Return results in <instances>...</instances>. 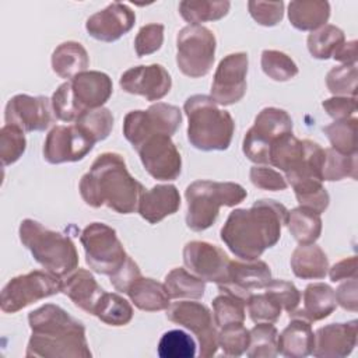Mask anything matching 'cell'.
<instances>
[{
	"mask_svg": "<svg viewBox=\"0 0 358 358\" xmlns=\"http://www.w3.org/2000/svg\"><path fill=\"white\" fill-rule=\"evenodd\" d=\"M287 217L288 210L284 204L262 199L255 201L250 208L231 211L220 235L236 257L255 260L280 241Z\"/></svg>",
	"mask_w": 358,
	"mask_h": 358,
	"instance_id": "cell-1",
	"label": "cell"
},
{
	"mask_svg": "<svg viewBox=\"0 0 358 358\" xmlns=\"http://www.w3.org/2000/svg\"><path fill=\"white\" fill-rule=\"evenodd\" d=\"M31 337L25 357L34 358H91L85 326L63 308L46 303L28 315Z\"/></svg>",
	"mask_w": 358,
	"mask_h": 358,
	"instance_id": "cell-2",
	"label": "cell"
},
{
	"mask_svg": "<svg viewBox=\"0 0 358 358\" xmlns=\"http://www.w3.org/2000/svg\"><path fill=\"white\" fill-rule=\"evenodd\" d=\"M78 190L90 207L106 206L119 214H131L145 189L130 175L120 154L103 152L83 175Z\"/></svg>",
	"mask_w": 358,
	"mask_h": 358,
	"instance_id": "cell-3",
	"label": "cell"
},
{
	"mask_svg": "<svg viewBox=\"0 0 358 358\" xmlns=\"http://www.w3.org/2000/svg\"><path fill=\"white\" fill-rule=\"evenodd\" d=\"M187 140L200 151H224L229 147L235 122L228 110L220 109L208 95H192L185 101Z\"/></svg>",
	"mask_w": 358,
	"mask_h": 358,
	"instance_id": "cell-4",
	"label": "cell"
},
{
	"mask_svg": "<svg viewBox=\"0 0 358 358\" xmlns=\"http://www.w3.org/2000/svg\"><path fill=\"white\" fill-rule=\"evenodd\" d=\"M21 243L32 257L50 274L63 278L78 266V253L70 236L25 218L18 228Z\"/></svg>",
	"mask_w": 358,
	"mask_h": 358,
	"instance_id": "cell-5",
	"label": "cell"
},
{
	"mask_svg": "<svg viewBox=\"0 0 358 358\" xmlns=\"http://www.w3.org/2000/svg\"><path fill=\"white\" fill-rule=\"evenodd\" d=\"M246 196L243 186L235 182L194 180L185 192L187 228L194 232L210 228L218 217L220 207H234L242 203Z\"/></svg>",
	"mask_w": 358,
	"mask_h": 358,
	"instance_id": "cell-6",
	"label": "cell"
},
{
	"mask_svg": "<svg viewBox=\"0 0 358 358\" xmlns=\"http://www.w3.org/2000/svg\"><path fill=\"white\" fill-rule=\"evenodd\" d=\"M85 262L98 274L112 277L126 263L129 255L116 231L103 222H91L80 235Z\"/></svg>",
	"mask_w": 358,
	"mask_h": 358,
	"instance_id": "cell-7",
	"label": "cell"
},
{
	"mask_svg": "<svg viewBox=\"0 0 358 358\" xmlns=\"http://www.w3.org/2000/svg\"><path fill=\"white\" fill-rule=\"evenodd\" d=\"M217 41L208 28L203 25H187L176 36V64L179 70L190 77H204L211 71L215 59Z\"/></svg>",
	"mask_w": 358,
	"mask_h": 358,
	"instance_id": "cell-8",
	"label": "cell"
},
{
	"mask_svg": "<svg viewBox=\"0 0 358 358\" xmlns=\"http://www.w3.org/2000/svg\"><path fill=\"white\" fill-rule=\"evenodd\" d=\"M182 123L178 106L157 102L147 110H130L123 120L124 138L136 150L144 140L154 134L173 136Z\"/></svg>",
	"mask_w": 358,
	"mask_h": 358,
	"instance_id": "cell-9",
	"label": "cell"
},
{
	"mask_svg": "<svg viewBox=\"0 0 358 358\" xmlns=\"http://www.w3.org/2000/svg\"><path fill=\"white\" fill-rule=\"evenodd\" d=\"M289 131H292V119L284 109L264 108L243 137V154L255 164L267 165L273 141Z\"/></svg>",
	"mask_w": 358,
	"mask_h": 358,
	"instance_id": "cell-10",
	"label": "cell"
},
{
	"mask_svg": "<svg viewBox=\"0 0 358 358\" xmlns=\"http://www.w3.org/2000/svg\"><path fill=\"white\" fill-rule=\"evenodd\" d=\"M60 292V278L49 271L34 270L11 278L0 295L4 313H15L25 306Z\"/></svg>",
	"mask_w": 358,
	"mask_h": 358,
	"instance_id": "cell-11",
	"label": "cell"
},
{
	"mask_svg": "<svg viewBox=\"0 0 358 358\" xmlns=\"http://www.w3.org/2000/svg\"><path fill=\"white\" fill-rule=\"evenodd\" d=\"M168 320L190 330L199 340L200 357L208 358L217 354L218 331L210 309L200 302H173L166 309Z\"/></svg>",
	"mask_w": 358,
	"mask_h": 358,
	"instance_id": "cell-12",
	"label": "cell"
},
{
	"mask_svg": "<svg viewBox=\"0 0 358 358\" xmlns=\"http://www.w3.org/2000/svg\"><path fill=\"white\" fill-rule=\"evenodd\" d=\"M136 151L144 169L157 180H175L182 172V157L171 136L154 134Z\"/></svg>",
	"mask_w": 358,
	"mask_h": 358,
	"instance_id": "cell-13",
	"label": "cell"
},
{
	"mask_svg": "<svg viewBox=\"0 0 358 358\" xmlns=\"http://www.w3.org/2000/svg\"><path fill=\"white\" fill-rule=\"evenodd\" d=\"M248 67L249 59L245 52L229 53L218 63L210 95L217 105L229 106L243 98Z\"/></svg>",
	"mask_w": 358,
	"mask_h": 358,
	"instance_id": "cell-14",
	"label": "cell"
},
{
	"mask_svg": "<svg viewBox=\"0 0 358 358\" xmlns=\"http://www.w3.org/2000/svg\"><path fill=\"white\" fill-rule=\"evenodd\" d=\"M183 263L186 268L203 281L221 285L228 278V255L210 242L190 241L183 248Z\"/></svg>",
	"mask_w": 358,
	"mask_h": 358,
	"instance_id": "cell-15",
	"label": "cell"
},
{
	"mask_svg": "<svg viewBox=\"0 0 358 358\" xmlns=\"http://www.w3.org/2000/svg\"><path fill=\"white\" fill-rule=\"evenodd\" d=\"M52 101L43 95L32 96L18 94L8 99L4 110L6 124L20 127L22 131H43L55 122Z\"/></svg>",
	"mask_w": 358,
	"mask_h": 358,
	"instance_id": "cell-16",
	"label": "cell"
},
{
	"mask_svg": "<svg viewBox=\"0 0 358 358\" xmlns=\"http://www.w3.org/2000/svg\"><path fill=\"white\" fill-rule=\"evenodd\" d=\"M94 144L76 124L55 126L43 143V158L53 165L81 161L94 148Z\"/></svg>",
	"mask_w": 358,
	"mask_h": 358,
	"instance_id": "cell-17",
	"label": "cell"
},
{
	"mask_svg": "<svg viewBox=\"0 0 358 358\" xmlns=\"http://www.w3.org/2000/svg\"><path fill=\"white\" fill-rule=\"evenodd\" d=\"M271 280V270L263 260H231L228 268V278L218 285L221 292L231 294L245 303L253 291L263 289Z\"/></svg>",
	"mask_w": 358,
	"mask_h": 358,
	"instance_id": "cell-18",
	"label": "cell"
},
{
	"mask_svg": "<svg viewBox=\"0 0 358 358\" xmlns=\"http://www.w3.org/2000/svg\"><path fill=\"white\" fill-rule=\"evenodd\" d=\"M119 85L127 94L141 95L147 101H159L171 91L172 78L161 64H141L126 70L120 76Z\"/></svg>",
	"mask_w": 358,
	"mask_h": 358,
	"instance_id": "cell-19",
	"label": "cell"
},
{
	"mask_svg": "<svg viewBox=\"0 0 358 358\" xmlns=\"http://www.w3.org/2000/svg\"><path fill=\"white\" fill-rule=\"evenodd\" d=\"M134 22V11L124 3L113 1L103 10L92 14L85 22V29L96 41L115 42L127 34Z\"/></svg>",
	"mask_w": 358,
	"mask_h": 358,
	"instance_id": "cell-20",
	"label": "cell"
},
{
	"mask_svg": "<svg viewBox=\"0 0 358 358\" xmlns=\"http://www.w3.org/2000/svg\"><path fill=\"white\" fill-rule=\"evenodd\" d=\"M70 88L73 103L81 116L87 110L102 108L112 95L113 84L108 74L96 70H85L71 78Z\"/></svg>",
	"mask_w": 358,
	"mask_h": 358,
	"instance_id": "cell-21",
	"label": "cell"
},
{
	"mask_svg": "<svg viewBox=\"0 0 358 358\" xmlns=\"http://www.w3.org/2000/svg\"><path fill=\"white\" fill-rule=\"evenodd\" d=\"M358 322L331 323L315 331V347L312 355L316 358H344L357 345Z\"/></svg>",
	"mask_w": 358,
	"mask_h": 358,
	"instance_id": "cell-22",
	"label": "cell"
},
{
	"mask_svg": "<svg viewBox=\"0 0 358 358\" xmlns=\"http://www.w3.org/2000/svg\"><path fill=\"white\" fill-rule=\"evenodd\" d=\"M60 292L85 313L94 315V310L105 294V289L96 282L95 277L85 268H76L66 277L60 278Z\"/></svg>",
	"mask_w": 358,
	"mask_h": 358,
	"instance_id": "cell-23",
	"label": "cell"
},
{
	"mask_svg": "<svg viewBox=\"0 0 358 358\" xmlns=\"http://www.w3.org/2000/svg\"><path fill=\"white\" fill-rule=\"evenodd\" d=\"M180 207V194L173 185H155L144 190L137 211L150 224H158L165 217L175 214Z\"/></svg>",
	"mask_w": 358,
	"mask_h": 358,
	"instance_id": "cell-24",
	"label": "cell"
},
{
	"mask_svg": "<svg viewBox=\"0 0 358 358\" xmlns=\"http://www.w3.org/2000/svg\"><path fill=\"white\" fill-rule=\"evenodd\" d=\"M337 308L334 289L324 282L309 284L303 291V306L289 313V319L299 317L309 323L329 317Z\"/></svg>",
	"mask_w": 358,
	"mask_h": 358,
	"instance_id": "cell-25",
	"label": "cell"
},
{
	"mask_svg": "<svg viewBox=\"0 0 358 358\" xmlns=\"http://www.w3.org/2000/svg\"><path fill=\"white\" fill-rule=\"evenodd\" d=\"M315 333L309 322L292 317L289 324L280 333L277 340L278 354L288 358H305L312 355Z\"/></svg>",
	"mask_w": 358,
	"mask_h": 358,
	"instance_id": "cell-26",
	"label": "cell"
},
{
	"mask_svg": "<svg viewBox=\"0 0 358 358\" xmlns=\"http://www.w3.org/2000/svg\"><path fill=\"white\" fill-rule=\"evenodd\" d=\"M289 264L295 277L302 280H320L329 271V259L323 249L315 243L295 248Z\"/></svg>",
	"mask_w": 358,
	"mask_h": 358,
	"instance_id": "cell-27",
	"label": "cell"
},
{
	"mask_svg": "<svg viewBox=\"0 0 358 358\" xmlns=\"http://www.w3.org/2000/svg\"><path fill=\"white\" fill-rule=\"evenodd\" d=\"M126 294L140 310L159 312L166 310L171 305V296L165 285L152 278L138 277Z\"/></svg>",
	"mask_w": 358,
	"mask_h": 358,
	"instance_id": "cell-28",
	"label": "cell"
},
{
	"mask_svg": "<svg viewBox=\"0 0 358 358\" xmlns=\"http://www.w3.org/2000/svg\"><path fill=\"white\" fill-rule=\"evenodd\" d=\"M52 69L62 78H73L87 70L88 53L80 42L67 41L60 43L52 53Z\"/></svg>",
	"mask_w": 358,
	"mask_h": 358,
	"instance_id": "cell-29",
	"label": "cell"
},
{
	"mask_svg": "<svg viewBox=\"0 0 358 358\" xmlns=\"http://www.w3.org/2000/svg\"><path fill=\"white\" fill-rule=\"evenodd\" d=\"M330 17L327 1H291L288 4V18L294 28L299 31H316L326 25Z\"/></svg>",
	"mask_w": 358,
	"mask_h": 358,
	"instance_id": "cell-30",
	"label": "cell"
},
{
	"mask_svg": "<svg viewBox=\"0 0 358 358\" xmlns=\"http://www.w3.org/2000/svg\"><path fill=\"white\" fill-rule=\"evenodd\" d=\"M285 225L299 245L315 243L322 234L320 214L302 206L288 211Z\"/></svg>",
	"mask_w": 358,
	"mask_h": 358,
	"instance_id": "cell-31",
	"label": "cell"
},
{
	"mask_svg": "<svg viewBox=\"0 0 358 358\" xmlns=\"http://www.w3.org/2000/svg\"><path fill=\"white\" fill-rule=\"evenodd\" d=\"M229 7V1L183 0L179 3V13L190 25H199L200 22L221 20L228 14Z\"/></svg>",
	"mask_w": 358,
	"mask_h": 358,
	"instance_id": "cell-32",
	"label": "cell"
},
{
	"mask_svg": "<svg viewBox=\"0 0 358 358\" xmlns=\"http://www.w3.org/2000/svg\"><path fill=\"white\" fill-rule=\"evenodd\" d=\"M164 285L169 296L175 299H200L206 291V281L182 267L171 270L165 275Z\"/></svg>",
	"mask_w": 358,
	"mask_h": 358,
	"instance_id": "cell-33",
	"label": "cell"
},
{
	"mask_svg": "<svg viewBox=\"0 0 358 358\" xmlns=\"http://www.w3.org/2000/svg\"><path fill=\"white\" fill-rule=\"evenodd\" d=\"M345 42L344 32L331 24H326L319 29L313 31L308 36V50L319 60H326L333 57L336 50Z\"/></svg>",
	"mask_w": 358,
	"mask_h": 358,
	"instance_id": "cell-34",
	"label": "cell"
},
{
	"mask_svg": "<svg viewBox=\"0 0 358 358\" xmlns=\"http://www.w3.org/2000/svg\"><path fill=\"white\" fill-rule=\"evenodd\" d=\"M322 180L334 182L345 178L357 179V154L345 155L336 150L324 148L320 166Z\"/></svg>",
	"mask_w": 358,
	"mask_h": 358,
	"instance_id": "cell-35",
	"label": "cell"
},
{
	"mask_svg": "<svg viewBox=\"0 0 358 358\" xmlns=\"http://www.w3.org/2000/svg\"><path fill=\"white\" fill-rule=\"evenodd\" d=\"M94 316L109 326H124L133 319V308L123 296L105 292L94 310Z\"/></svg>",
	"mask_w": 358,
	"mask_h": 358,
	"instance_id": "cell-36",
	"label": "cell"
},
{
	"mask_svg": "<svg viewBox=\"0 0 358 358\" xmlns=\"http://www.w3.org/2000/svg\"><path fill=\"white\" fill-rule=\"evenodd\" d=\"M249 334L250 340L246 350L249 358H274L278 355V331L273 323H256Z\"/></svg>",
	"mask_w": 358,
	"mask_h": 358,
	"instance_id": "cell-37",
	"label": "cell"
},
{
	"mask_svg": "<svg viewBox=\"0 0 358 358\" xmlns=\"http://www.w3.org/2000/svg\"><path fill=\"white\" fill-rule=\"evenodd\" d=\"M323 133L329 138L331 148L345 154H357V117L345 120H334L333 123L323 127Z\"/></svg>",
	"mask_w": 358,
	"mask_h": 358,
	"instance_id": "cell-38",
	"label": "cell"
},
{
	"mask_svg": "<svg viewBox=\"0 0 358 358\" xmlns=\"http://www.w3.org/2000/svg\"><path fill=\"white\" fill-rule=\"evenodd\" d=\"M74 124L80 127L94 143H98L110 134L113 129V115L109 109L102 106L84 112Z\"/></svg>",
	"mask_w": 358,
	"mask_h": 358,
	"instance_id": "cell-39",
	"label": "cell"
},
{
	"mask_svg": "<svg viewBox=\"0 0 358 358\" xmlns=\"http://www.w3.org/2000/svg\"><path fill=\"white\" fill-rule=\"evenodd\" d=\"M291 186L294 189V193L299 206L310 208L317 214L324 213V210L329 207L330 197L327 190L323 187L322 180L306 179V180L295 182Z\"/></svg>",
	"mask_w": 358,
	"mask_h": 358,
	"instance_id": "cell-40",
	"label": "cell"
},
{
	"mask_svg": "<svg viewBox=\"0 0 358 358\" xmlns=\"http://www.w3.org/2000/svg\"><path fill=\"white\" fill-rule=\"evenodd\" d=\"M260 64L263 73L274 81L284 83L298 74V66L295 64V62L288 55L280 50H263Z\"/></svg>",
	"mask_w": 358,
	"mask_h": 358,
	"instance_id": "cell-41",
	"label": "cell"
},
{
	"mask_svg": "<svg viewBox=\"0 0 358 358\" xmlns=\"http://www.w3.org/2000/svg\"><path fill=\"white\" fill-rule=\"evenodd\" d=\"M158 355L161 358H192L196 355V343L182 330H169L159 338Z\"/></svg>",
	"mask_w": 358,
	"mask_h": 358,
	"instance_id": "cell-42",
	"label": "cell"
},
{
	"mask_svg": "<svg viewBox=\"0 0 358 358\" xmlns=\"http://www.w3.org/2000/svg\"><path fill=\"white\" fill-rule=\"evenodd\" d=\"M213 317L218 327L243 323L245 302L231 294L222 292L213 299Z\"/></svg>",
	"mask_w": 358,
	"mask_h": 358,
	"instance_id": "cell-43",
	"label": "cell"
},
{
	"mask_svg": "<svg viewBox=\"0 0 358 358\" xmlns=\"http://www.w3.org/2000/svg\"><path fill=\"white\" fill-rule=\"evenodd\" d=\"M357 64H341L327 73L326 85L334 96H357Z\"/></svg>",
	"mask_w": 358,
	"mask_h": 358,
	"instance_id": "cell-44",
	"label": "cell"
},
{
	"mask_svg": "<svg viewBox=\"0 0 358 358\" xmlns=\"http://www.w3.org/2000/svg\"><path fill=\"white\" fill-rule=\"evenodd\" d=\"M27 148L24 131L13 124H4L0 130V159L3 166L17 162Z\"/></svg>",
	"mask_w": 358,
	"mask_h": 358,
	"instance_id": "cell-45",
	"label": "cell"
},
{
	"mask_svg": "<svg viewBox=\"0 0 358 358\" xmlns=\"http://www.w3.org/2000/svg\"><path fill=\"white\" fill-rule=\"evenodd\" d=\"M250 334L243 323L228 324L218 333V347L228 357H241L249 347Z\"/></svg>",
	"mask_w": 358,
	"mask_h": 358,
	"instance_id": "cell-46",
	"label": "cell"
},
{
	"mask_svg": "<svg viewBox=\"0 0 358 358\" xmlns=\"http://www.w3.org/2000/svg\"><path fill=\"white\" fill-rule=\"evenodd\" d=\"M248 312L255 323H274L281 316V305L268 294H252L248 301Z\"/></svg>",
	"mask_w": 358,
	"mask_h": 358,
	"instance_id": "cell-47",
	"label": "cell"
},
{
	"mask_svg": "<svg viewBox=\"0 0 358 358\" xmlns=\"http://www.w3.org/2000/svg\"><path fill=\"white\" fill-rule=\"evenodd\" d=\"M264 289L281 305L285 312H288V315L298 309L301 302V292L294 282L271 278Z\"/></svg>",
	"mask_w": 358,
	"mask_h": 358,
	"instance_id": "cell-48",
	"label": "cell"
},
{
	"mask_svg": "<svg viewBox=\"0 0 358 358\" xmlns=\"http://www.w3.org/2000/svg\"><path fill=\"white\" fill-rule=\"evenodd\" d=\"M164 42V25L147 24L140 28L134 39V49L138 57L151 55L161 49Z\"/></svg>",
	"mask_w": 358,
	"mask_h": 358,
	"instance_id": "cell-49",
	"label": "cell"
},
{
	"mask_svg": "<svg viewBox=\"0 0 358 358\" xmlns=\"http://www.w3.org/2000/svg\"><path fill=\"white\" fill-rule=\"evenodd\" d=\"M248 8L252 18L263 27L277 25L284 15L282 1H249Z\"/></svg>",
	"mask_w": 358,
	"mask_h": 358,
	"instance_id": "cell-50",
	"label": "cell"
},
{
	"mask_svg": "<svg viewBox=\"0 0 358 358\" xmlns=\"http://www.w3.org/2000/svg\"><path fill=\"white\" fill-rule=\"evenodd\" d=\"M52 108L56 119L62 122H76L78 119V112L71 99L70 81H66L57 87L52 95Z\"/></svg>",
	"mask_w": 358,
	"mask_h": 358,
	"instance_id": "cell-51",
	"label": "cell"
},
{
	"mask_svg": "<svg viewBox=\"0 0 358 358\" xmlns=\"http://www.w3.org/2000/svg\"><path fill=\"white\" fill-rule=\"evenodd\" d=\"M249 178L253 186L262 190L278 192V190H285L288 186L285 178L280 172L268 166H257V165L252 166L249 172Z\"/></svg>",
	"mask_w": 358,
	"mask_h": 358,
	"instance_id": "cell-52",
	"label": "cell"
},
{
	"mask_svg": "<svg viewBox=\"0 0 358 358\" xmlns=\"http://www.w3.org/2000/svg\"><path fill=\"white\" fill-rule=\"evenodd\" d=\"M326 113L334 120L354 117L357 112V96H333L322 102Z\"/></svg>",
	"mask_w": 358,
	"mask_h": 358,
	"instance_id": "cell-53",
	"label": "cell"
},
{
	"mask_svg": "<svg viewBox=\"0 0 358 358\" xmlns=\"http://www.w3.org/2000/svg\"><path fill=\"white\" fill-rule=\"evenodd\" d=\"M141 277V273H140V268L137 266V263L129 256L126 263L123 264V267L116 273L113 274L110 278V284L113 285V288L119 292H127L130 285L138 278Z\"/></svg>",
	"mask_w": 358,
	"mask_h": 358,
	"instance_id": "cell-54",
	"label": "cell"
},
{
	"mask_svg": "<svg viewBox=\"0 0 358 358\" xmlns=\"http://www.w3.org/2000/svg\"><path fill=\"white\" fill-rule=\"evenodd\" d=\"M337 303L350 312H357L358 309V281L357 278L345 280V282L340 284L334 291Z\"/></svg>",
	"mask_w": 358,
	"mask_h": 358,
	"instance_id": "cell-55",
	"label": "cell"
},
{
	"mask_svg": "<svg viewBox=\"0 0 358 358\" xmlns=\"http://www.w3.org/2000/svg\"><path fill=\"white\" fill-rule=\"evenodd\" d=\"M357 267H358L357 256L343 259L337 262L334 266H331V268H329V277L333 282L357 278Z\"/></svg>",
	"mask_w": 358,
	"mask_h": 358,
	"instance_id": "cell-56",
	"label": "cell"
},
{
	"mask_svg": "<svg viewBox=\"0 0 358 358\" xmlns=\"http://www.w3.org/2000/svg\"><path fill=\"white\" fill-rule=\"evenodd\" d=\"M333 59L343 64H357V41H345L333 55Z\"/></svg>",
	"mask_w": 358,
	"mask_h": 358,
	"instance_id": "cell-57",
	"label": "cell"
}]
</instances>
